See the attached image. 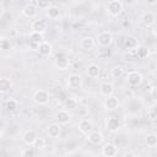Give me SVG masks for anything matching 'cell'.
Masks as SVG:
<instances>
[{
  "mask_svg": "<svg viewBox=\"0 0 157 157\" xmlns=\"http://www.w3.org/2000/svg\"><path fill=\"white\" fill-rule=\"evenodd\" d=\"M33 146H34L36 150H43V148L45 147V139L42 137V136H38V137L36 139Z\"/></svg>",
  "mask_w": 157,
  "mask_h": 157,
  "instance_id": "d6a6232c",
  "label": "cell"
},
{
  "mask_svg": "<svg viewBox=\"0 0 157 157\" xmlns=\"http://www.w3.org/2000/svg\"><path fill=\"white\" fill-rule=\"evenodd\" d=\"M119 104H120V102H119L118 97H115V96H113V94L109 96V97H105L104 101H103V107H104V109L108 110V112L115 110V109L119 107Z\"/></svg>",
  "mask_w": 157,
  "mask_h": 157,
  "instance_id": "30bf717a",
  "label": "cell"
},
{
  "mask_svg": "<svg viewBox=\"0 0 157 157\" xmlns=\"http://www.w3.org/2000/svg\"><path fill=\"white\" fill-rule=\"evenodd\" d=\"M28 39H29V42L38 43V44H40V43L44 40V39H43V34H42V33H38V32H34V31H32V32L29 33Z\"/></svg>",
  "mask_w": 157,
  "mask_h": 157,
  "instance_id": "f1b7e54d",
  "label": "cell"
},
{
  "mask_svg": "<svg viewBox=\"0 0 157 157\" xmlns=\"http://www.w3.org/2000/svg\"><path fill=\"white\" fill-rule=\"evenodd\" d=\"M38 52L42 56H49L53 52V47L52 44L48 42V40H43L40 44H39V48H38Z\"/></svg>",
  "mask_w": 157,
  "mask_h": 157,
  "instance_id": "44dd1931",
  "label": "cell"
},
{
  "mask_svg": "<svg viewBox=\"0 0 157 157\" xmlns=\"http://www.w3.org/2000/svg\"><path fill=\"white\" fill-rule=\"evenodd\" d=\"M55 120L61 125H67L71 120V114L66 109H60L55 113Z\"/></svg>",
  "mask_w": 157,
  "mask_h": 157,
  "instance_id": "8fae6325",
  "label": "cell"
},
{
  "mask_svg": "<svg viewBox=\"0 0 157 157\" xmlns=\"http://www.w3.org/2000/svg\"><path fill=\"white\" fill-rule=\"evenodd\" d=\"M156 156H157V152H156Z\"/></svg>",
  "mask_w": 157,
  "mask_h": 157,
  "instance_id": "60d3db41",
  "label": "cell"
},
{
  "mask_svg": "<svg viewBox=\"0 0 157 157\" xmlns=\"http://www.w3.org/2000/svg\"><path fill=\"white\" fill-rule=\"evenodd\" d=\"M66 85H67V87L70 90H74V91L75 90H80L82 87V85H83V80H82L81 75H78V74H71L66 78Z\"/></svg>",
  "mask_w": 157,
  "mask_h": 157,
  "instance_id": "3957f363",
  "label": "cell"
},
{
  "mask_svg": "<svg viewBox=\"0 0 157 157\" xmlns=\"http://www.w3.org/2000/svg\"><path fill=\"white\" fill-rule=\"evenodd\" d=\"M144 81V76L140 71H129L126 74V82L131 86V87H136L139 85H141Z\"/></svg>",
  "mask_w": 157,
  "mask_h": 157,
  "instance_id": "277c9868",
  "label": "cell"
},
{
  "mask_svg": "<svg viewBox=\"0 0 157 157\" xmlns=\"http://www.w3.org/2000/svg\"><path fill=\"white\" fill-rule=\"evenodd\" d=\"M20 155L22 156V157H33V156H36V148H34V146L33 147H25L21 152H20Z\"/></svg>",
  "mask_w": 157,
  "mask_h": 157,
  "instance_id": "1f68e13d",
  "label": "cell"
},
{
  "mask_svg": "<svg viewBox=\"0 0 157 157\" xmlns=\"http://www.w3.org/2000/svg\"><path fill=\"white\" fill-rule=\"evenodd\" d=\"M123 156H124V157H126V156H132V157H136L137 155H136L135 152H130V151H129V152H125Z\"/></svg>",
  "mask_w": 157,
  "mask_h": 157,
  "instance_id": "8d00e7d4",
  "label": "cell"
},
{
  "mask_svg": "<svg viewBox=\"0 0 157 157\" xmlns=\"http://www.w3.org/2000/svg\"><path fill=\"white\" fill-rule=\"evenodd\" d=\"M32 101L38 104V105H45L49 103L50 101V94L47 90H42V88H38L34 91V93L32 94Z\"/></svg>",
  "mask_w": 157,
  "mask_h": 157,
  "instance_id": "6da1fadb",
  "label": "cell"
},
{
  "mask_svg": "<svg viewBox=\"0 0 157 157\" xmlns=\"http://www.w3.org/2000/svg\"><path fill=\"white\" fill-rule=\"evenodd\" d=\"M38 13V6L34 4H26L22 7V15L27 18H34Z\"/></svg>",
  "mask_w": 157,
  "mask_h": 157,
  "instance_id": "7c38bea8",
  "label": "cell"
},
{
  "mask_svg": "<svg viewBox=\"0 0 157 157\" xmlns=\"http://www.w3.org/2000/svg\"><path fill=\"white\" fill-rule=\"evenodd\" d=\"M64 107L66 109H76L78 107V101L75 97H67L64 101Z\"/></svg>",
  "mask_w": 157,
  "mask_h": 157,
  "instance_id": "4316f807",
  "label": "cell"
},
{
  "mask_svg": "<svg viewBox=\"0 0 157 157\" xmlns=\"http://www.w3.org/2000/svg\"><path fill=\"white\" fill-rule=\"evenodd\" d=\"M99 93L102 97H109L114 93V85L112 82H102L99 85Z\"/></svg>",
  "mask_w": 157,
  "mask_h": 157,
  "instance_id": "9a60e30c",
  "label": "cell"
},
{
  "mask_svg": "<svg viewBox=\"0 0 157 157\" xmlns=\"http://www.w3.org/2000/svg\"><path fill=\"white\" fill-rule=\"evenodd\" d=\"M101 155L104 157H114L118 155V146L112 142H105L101 148Z\"/></svg>",
  "mask_w": 157,
  "mask_h": 157,
  "instance_id": "ba28073f",
  "label": "cell"
},
{
  "mask_svg": "<svg viewBox=\"0 0 157 157\" xmlns=\"http://www.w3.org/2000/svg\"><path fill=\"white\" fill-rule=\"evenodd\" d=\"M36 4L38 6V9H40V10H48L52 6L50 0H37Z\"/></svg>",
  "mask_w": 157,
  "mask_h": 157,
  "instance_id": "836d02e7",
  "label": "cell"
},
{
  "mask_svg": "<svg viewBox=\"0 0 157 157\" xmlns=\"http://www.w3.org/2000/svg\"><path fill=\"white\" fill-rule=\"evenodd\" d=\"M4 105H5L6 110H9V112H15V110L18 108V101H17L16 98L10 97V98H7V99L4 102Z\"/></svg>",
  "mask_w": 157,
  "mask_h": 157,
  "instance_id": "603a6c76",
  "label": "cell"
},
{
  "mask_svg": "<svg viewBox=\"0 0 157 157\" xmlns=\"http://www.w3.org/2000/svg\"><path fill=\"white\" fill-rule=\"evenodd\" d=\"M54 65L58 70H61V71H65L70 67V60L64 55V54H58L55 60H54Z\"/></svg>",
  "mask_w": 157,
  "mask_h": 157,
  "instance_id": "9c48e42d",
  "label": "cell"
},
{
  "mask_svg": "<svg viewBox=\"0 0 157 157\" xmlns=\"http://www.w3.org/2000/svg\"><path fill=\"white\" fill-rule=\"evenodd\" d=\"M77 129L81 134L87 136L91 131H93V123L87 118H82L77 124Z\"/></svg>",
  "mask_w": 157,
  "mask_h": 157,
  "instance_id": "52a82bcc",
  "label": "cell"
},
{
  "mask_svg": "<svg viewBox=\"0 0 157 157\" xmlns=\"http://www.w3.org/2000/svg\"><path fill=\"white\" fill-rule=\"evenodd\" d=\"M9 1H17V0H9Z\"/></svg>",
  "mask_w": 157,
  "mask_h": 157,
  "instance_id": "ab89813d",
  "label": "cell"
},
{
  "mask_svg": "<svg viewBox=\"0 0 157 157\" xmlns=\"http://www.w3.org/2000/svg\"><path fill=\"white\" fill-rule=\"evenodd\" d=\"M105 10L110 17H118L123 12V2L120 0H110L107 4Z\"/></svg>",
  "mask_w": 157,
  "mask_h": 157,
  "instance_id": "7a4b0ae2",
  "label": "cell"
},
{
  "mask_svg": "<svg viewBox=\"0 0 157 157\" xmlns=\"http://www.w3.org/2000/svg\"><path fill=\"white\" fill-rule=\"evenodd\" d=\"M37 137H38L37 132H36L34 130H32V129L26 130V131L22 134V141H23L27 146H33V144H34V141H36Z\"/></svg>",
  "mask_w": 157,
  "mask_h": 157,
  "instance_id": "e0dca14e",
  "label": "cell"
},
{
  "mask_svg": "<svg viewBox=\"0 0 157 157\" xmlns=\"http://www.w3.org/2000/svg\"><path fill=\"white\" fill-rule=\"evenodd\" d=\"M147 118L150 120H157V103L151 105L147 110Z\"/></svg>",
  "mask_w": 157,
  "mask_h": 157,
  "instance_id": "4dcf8cb0",
  "label": "cell"
},
{
  "mask_svg": "<svg viewBox=\"0 0 157 157\" xmlns=\"http://www.w3.org/2000/svg\"><path fill=\"white\" fill-rule=\"evenodd\" d=\"M140 21L145 27H151V26H153L156 23V15L153 12H151V11H146V12H144L141 15Z\"/></svg>",
  "mask_w": 157,
  "mask_h": 157,
  "instance_id": "4fadbf2b",
  "label": "cell"
},
{
  "mask_svg": "<svg viewBox=\"0 0 157 157\" xmlns=\"http://www.w3.org/2000/svg\"><path fill=\"white\" fill-rule=\"evenodd\" d=\"M47 28H48V23H47L45 20H42V18H39V20H34V21L31 23V29L34 31V32L42 33V34L45 33Z\"/></svg>",
  "mask_w": 157,
  "mask_h": 157,
  "instance_id": "5bb4252c",
  "label": "cell"
},
{
  "mask_svg": "<svg viewBox=\"0 0 157 157\" xmlns=\"http://www.w3.org/2000/svg\"><path fill=\"white\" fill-rule=\"evenodd\" d=\"M86 74L91 78H97L99 76V74H101V67L94 63L88 64L87 67H86Z\"/></svg>",
  "mask_w": 157,
  "mask_h": 157,
  "instance_id": "ffe728a7",
  "label": "cell"
},
{
  "mask_svg": "<svg viewBox=\"0 0 157 157\" xmlns=\"http://www.w3.org/2000/svg\"><path fill=\"white\" fill-rule=\"evenodd\" d=\"M0 47H1V50H7V49H10V47H11L10 39H7L6 37H1V38H0Z\"/></svg>",
  "mask_w": 157,
  "mask_h": 157,
  "instance_id": "e575fe53",
  "label": "cell"
},
{
  "mask_svg": "<svg viewBox=\"0 0 157 157\" xmlns=\"http://www.w3.org/2000/svg\"><path fill=\"white\" fill-rule=\"evenodd\" d=\"M145 142L148 147H156L157 146V135L156 134H147L146 137H145Z\"/></svg>",
  "mask_w": 157,
  "mask_h": 157,
  "instance_id": "83f0119b",
  "label": "cell"
},
{
  "mask_svg": "<svg viewBox=\"0 0 157 157\" xmlns=\"http://www.w3.org/2000/svg\"><path fill=\"white\" fill-rule=\"evenodd\" d=\"M96 43L99 47H108L113 43V36L110 32L108 31H103L101 33H98L97 38H96Z\"/></svg>",
  "mask_w": 157,
  "mask_h": 157,
  "instance_id": "5b68a950",
  "label": "cell"
},
{
  "mask_svg": "<svg viewBox=\"0 0 157 157\" xmlns=\"http://www.w3.org/2000/svg\"><path fill=\"white\" fill-rule=\"evenodd\" d=\"M146 1H147L148 5H155V4H157V0H146Z\"/></svg>",
  "mask_w": 157,
  "mask_h": 157,
  "instance_id": "f35d334b",
  "label": "cell"
},
{
  "mask_svg": "<svg viewBox=\"0 0 157 157\" xmlns=\"http://www.w3.org/2000/svg\"><path fill=\"white\" fill-rule=\"evenodd\" d=\"M105 128L108 129V131L110 132H117L120 128H121V123L119 120L118 117L115 115H109L107 119H105Z\"/></svg>",
  "mask_w": 157,
  "mask_h": 157,
  "instance_id": "8992f818",
  "label": "cell"
},
{
  "mask_svg": "<svg viewBox=\"0 0 157 157\" xmlns=\"http://www.w3.org/2000/svg\"><path fill=\"white\" fill-rule=\"evenodd\" d=\"M60 13H61V11H60V9H59L58 6H50V7L47 10V16H48L50 20H56V18H59V17H60Z\"/></svg>",
  "mask_w": 157,
  "mask_h": 157,
  "instance_id": "d4e9b609",
  "label": "cell"
},
{
  "mask_svg": "<svg viewBox=\"0 0 157 157\" xmlns=\"http://www.w3.org/2000/svg\"><path fill=\"white\" fill-rule=\"evenodd\" d=\"M96 45V40L92 37H83L80 40V48L82 50H92Z\"/></svg>",
  "mask_w": 157,
  "mask_h": 157,
  "instance_id": "d6986e66",
  "label": "cell"
},
{
  "mask_svg": "<svg viewBox=\"0 0 157 157\" xmlns=\"http://www.w3.org/2000/svg\"><path fill=\"white\" fill-rule=\"evenodd\" d=\"M11 86H12V82L10 81V78L7 77H1L0 78V91L1 93H6L11 90Z\"/></svg>",
  "mask_w": 157,
  "mask_h": 157,
  "instance_id": "cb8c5ba5",
  "label": "cell"
},
{
  "mask_svg": "<svg viewBox=\"0 0 157 157\" xmlns=\"http://www.w3.org/2000/svg\"><path fill=\"white\" fill-rule=\"evenodd\" d=\"M152 34L157 38V23H156V25L153 26V28H152Z\"/></svg>",
  "mask_w": 157,
  "mask_h": 157,
  "instance_id": "74e56055",
  "label": "cell"
},
{
  "mask_svg": "<svg viewBox=\"0 0 157 157\" xmlns=\"http://www.w3.org/2000/svg\"><path fill=\"white\" fill-rule=\"evenodd\" d=\"M150 97L152 98V101L155 103H157V85L152 86L151 90H150Z\"/></svg>",
  "mask_w": 157,
  "mask_h": 157,
  "instance_id": "d590c367",
  "label": "cell"
},
{
  "mask_svg": "<svg viewBox=\"0 0 157 157\" xmlns=\"http://www.w3.org/2000/svg\"><path fill=\"white\" fill-rule=\"evenodd\" d=\"M110 75L113 78H120L124 75V69L121 66H113L110 70Z\"/></svg>",
  "mask_w": 157,
  "mask_h": 157,
  "instance_id": "f546056e",
  "label": "cell"
},
{
  "mask_svg": "<svg viewBox=\"0 0 157 157\" xmlns=\"http://www.w3.org/2000/svg\"><path fill=\"white\" fill-rule=\"evenodd\" d=\"M139 47V42L135 37L130 36V37H126L125 40H124V48L129 52V50H136V48Z\"/></svg>",
  "mask_w": 157,
  "mask_h": 157,
  "instance_id": "7402d4cb",
  "label": "cell"
},
{
  "mask_svg": "<svg viewBox=\"0 0 157 157\" xmlns=\"http://www.w3.org/2000/svg\"><path fill=\"white\" fill-rule=\"evenodd\" d=\"M87 140H88L91 144H93V145H101V144L104 141V136H103V134H102L101 131L93 130V131H91V132L87 135Z\"/></svg>",
  "mask_w": 157,
  "mask_h": 157,
  "instance_id": "ac0fdd59",
  "label": "cell"
},
{
  "mask_svg": "<svg viewBox=\"0 0 157 157\" xmlns=\"http://www.w3.org/2000/svg\"><path fill=\"white\" fill-rule=\"evenodd\" d=\"M135 52H136V56L139 59H146L150 55V49L146 45H139Z\"/></svg>",
  "mask_w": 157,
  "mask_h": 157,
  "instance_id": "484cf974",
  "label": "cell"
},
{
  "mask_svg": "<svg viewBox=\"0 0 157 157\" xmlns=\"http://www.w3.org/2000/svg\"><path fill=\"white\" fill-rule=\"evenodd\" d=\"M47 134L52 139L59 137L60 134H61V124H59L58 121L56 123H53V124H49L48 128H47Z\"/></svg>",
  "mask_w": 157,
  "mask_h": 157,
  "instance_id": "2e32d148",
  "label": "cell"
}]
</instances>
